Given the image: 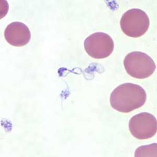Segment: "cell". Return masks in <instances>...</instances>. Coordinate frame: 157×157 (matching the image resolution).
<instances>
[{
	"label": "cell",
	"instance_id": "obj_6",
	"mask_svg": "<svg viewBox=\"0 0 157 157\" xmlns=\"http://www.w3.org/2000/svg\"><path fill=\"white\" fill-rule=\"evenodd\" d=\"M4 37L7 43L12 46L23 47L30 41L31 33L25 24L20 21H14L6 27Z\"/></svg>",
	"mask_w": 157,
	"mask_h": 157
},
{
	"label": "cell",
	"instance_id": "obj_7",
	"mask_svg": "<svg viewBox=\"0 0 157 157\" xmlns=\"http://www.w3.org/2000/svg\"><path fill=\"white\" fill-rule=\"evenodd\" d=\"M135 157H157V144L140 147L137 149Z\"/></svg>",
	"mask_w": 157,
	"mask_h": 157
},
{
	"label": "cell",
	"instance_id": "obj_4",
	"mask_svg": "<svg viewBox=\"0 0 157 157\" xmlns=\"http://www.w3.org/2000/svg\"><path fill=\"white\" fill-rule=\"evenodd\" d=\"M84 49L87 54L94 59L107 58L112 54L114 43L111 36L105 33L91 34L84 42Z\"/></svg>",
	"mask_w": 157,
	"mask_h": 157
},
{
	"label": "cell",
	"instance_id": "obj_1",
	"mask_svg": "<svg viewBox=\"0 0 157 157\" xmlns=\"http://www.w3.org/2000/svg\"><path fill=\"white\" fill-rule=\"evenodd\" d=\"M146 99V92L141 86L125 83L118 86L112 91L110 104L115 110L128 113L142 107Z\"/></svg>",
	"mask_w": 157,
	"mask_h": 157
},
{
	"label": "cell",
	"instance_id": "obj_5",
	"mask_svg": "<svg viewBox=\"0 0 157 157\" xmlns=\"http://www.w3.org/2000/svg\"><path fill=\"white\" fill-rule=\"evenodd\" d=\"M129 129L131 134L137 139L145 140L151 138L157 132L156 118L149 113L135 115L129 121Z\"/></svg>",
	"mask_w": 157,
	"mask_h": 157
},
{
	"label": "cell",
	"instance_id": "obj_2",
	"mask_svg": "<svg viewBox=\"0 0 157 157\" xmlns=\"http://www.w3.org/2000/svg\"><path fill=\"white\" fill-rule=\"evenodd\" d=\"M124 65L129 75L139 79L150 77L156 69L153 59L141 52H131L127 54L124 60Z\"/></svg>",
	"mask_w": 157,
	"mask_h": 157
},
{
	"label": "cell",
	"instance_id": "obj_3",
	"mask_svg": "<svg viewBox=\"0 0 157 157\" xmlns=\"http://www.w3.org/2000/svg\"><path fill=\"white\" fill-rule=\"evenodd\" d=\"M150 20L145 12L139 9L129 10L122 15L120 26L123 32L130 37L137 38L147 32Z\"/></svg>",
	"mask_w": 157,
	"mask_h": 157
}]
</instances>
